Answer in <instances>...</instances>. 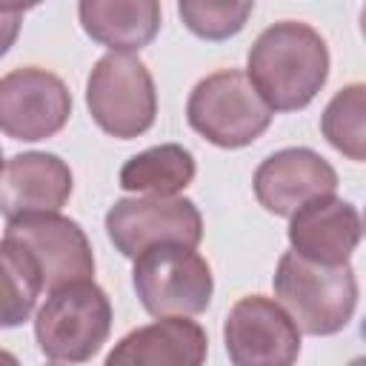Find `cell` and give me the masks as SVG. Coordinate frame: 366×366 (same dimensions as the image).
Returning a JSON list of instances; mask_svg holds the SVG:
<instances>
[{
  "label": "cell",
  "mask_w": 366,
  "mask_h": 366,
  "mask_svg": "<svg viewBox=\"0 0 366 366\" xmlns=\"http://www.w3.org/2000/svg\"><path fill=\"white\" fill-rule=\"evenodd\" d=\"M246 77L272 112L306 109L329 77V46L309 23H272L249 49Z\"/></svg>",
  "instance_id": "1"
},
{
  "label": "cell",
  "mask_w": 366,
  "mask_h": 366,
  "mask_svg": "<svg viewBox=\"0 0 366 366\" xmlns=\"http://www.w3.org/2000/svg\"><path fill=\"white\" fill-rule=\"evenodd\" d=\"M274 295L297 332L326 337L337 335L355 315L357 277L349 263L320 266L295 252L280 254L274 269Z\"/></svg>",
  "instance_id": "2"
},
{
  "label": "cell",
  "mask_w": 366,
  "mask_h": 366,
  "mask_svg": "<svg viewBox=\"0 0 366 366\" xmlns=\"http://www.w3.org/2000/svg\"><path fill=\"white\" fill-rule=\"evenodd\" d=\"M272 109L240 69H220L197 80L186 103L189 126L220 149L254 143L272 123Z\"/></svg>",
  "instance_id": "3"
},
{
  "label": "cell",
  "mask_w": 366,
  "mask_h": 366,
  "mask_svg": "<svg viewBox=\"0 0 366 366\" xmlns=\"http://www.w3.org/2000/svg\"><path fill=\"white\" fill-rule=\"evenodd\" d=\"M112 332V303L94 280L54 289L34 317V337L46 357L83 363L100 352Z\"/></svg>",
  "instance_id": "4"
},
{
  "label": "cell",
  "mask_w": 366,
  "mask_h": 366,
  "mask_svg": "<svg viewBox=\"0 0 366 366\" xmlns=\"http://www.w3.org/2000/svg\"><path fill=\"white\" fill-rule=\"evenodd\" d=\"M86 106L92 120L117 140L149 132L157 117V92L146 63L126 51L103 54L89 71Z\"/></svg>",
  "instance_id": "5"
},
{
  "label": "cell",
  "mask_w": 366,
  "mask_h": 366,
  "mask_svg": "<svg viewBox=\"0 0 366 366\" xmlns=\"http://www.w3.org/2000/svg\"><path fill=\"white\" fill-rule=\"evenodd\" d=\"M132 283L137 300L152 317H192L206 312L214 277L194 249L186 246H152L134 257Z\"/></svg>",
  "instance_id": "6"
},
{
  "label": "cell",
  "mask_w": 366,
  "mask_h": 366,
  "mask_svg": "<svg viewBox=\"0 0 366 366\" xmlns=\"http://www.w3.org/2000/svg\"><path fill=\"white\" fill-rule=\"evenodd\" d=\"M106 234L123 257L152 246L194 249L203 240V217L189 197H123L106 212Z\"/></svg>",
  "instance_id": "7"
},
{
  "label": "cell",
  "mask_w": 366,
  "mask_h": 366,
  "mask_svg": "<svg viewBox=\"0 0 366 366\" xmlns=\"http://www.w3.org/2000/svg\"><path fill=\"white\" fill-rule=\"evenodd\" d=\"M71 114L69 86L40 66L11 69L0 77V132L11 140L54 137Z\"/></svg>",
  "instance_id": "8"
},
{
  "label": "cell",
  "mask_w": 366,
  "mask_h": 366,
  "mask_svg": "<svg viewBox=\"0 0 366 366\" xmlns=\"http://www.w3.org/2000/svg\"><path fill=\"white\" fill-rule=\"evenodd\" d=\"M223 343L232 366H295L300 355L297 326L263 295H246L229 309Z\"/></svg>",
  "instance_id": "9"
},
{
  "label": "cell",
  "mask_w": 366,
  "mask_h": 366,
  "mask_svg": "<svg viewBox=\"0 0 366 366\" xmlns=\"http://www.w3.org/2000/svg\"><path fill=\"white\" fill-rule=\"evenodd\" d=\"M6 237L17 240L29 249V254L40 266V277L46 289H60L69 283L92 280L94 254L86 232L77 220L63 214H23L9 220Z\"/></svg>",
  "instance_id": "10"
},
{
  "label": "cell",
  "mask_w": 366,
  "mask_h": 366,
  "mask_svg": "<svg viewBox=\"0 0 366 366\" xmlns=\"http://www.w3.org/2000/svg\"><path fill=\"white\" fill-rule=\"evenodd\" d=\"M252 186H254L257 203L266 212L277 217H292L309 200L335 194L337 172L317 152L292 146V149H280L269 154L257 166Z\"/></svg>",
  "instance_id": "11"
},
{
  "label": "cell",
  "mask_w": 366,
  "mask_h": 366,
  "mask_svg": "<svg viewBox=\"0 0 366 366\" xmlns=\"http://www.w3.org/2000/svg\"><path fill=\"white\" fill-rule=\"evenodd\" d=\"M71 186V169L57 154H14L0 172V214L9 220L23 214H54L66 206Z\"/></svg>",
  "instance_id": "12"
},
{
  "label": "cell",
  "mask_w": 366,
  "mask_h": 366,
  "mask_svg": "<svg viewBox=\"0 0 366 366\" xmlns=\"http://www.w3.org/2000/svg\"><path fill=\"white\" fill-rule=\"evenodd\" d=\"M286 234L295 254L320 266H343L357 249L363 226L357 209L349 200L326 194L300 206L289 217Z\"/></svg>",
  "instance_id": "13"
},
{
  "label": "cell",
  "mask_w": 366,
  "mask_h": 366,
  "mask_svg": "<svg viewBox=\"0 0 366 366\" xmlns=\"http://www.w3.org/2000/svg\"><path fill=\"white\" fill-rule=\"evenodd\" d=\"M209 337L197 320L160 317L114 343L103 366H203Z\"/></svg>",
  "instance_id": "14"
},
{
  "label": "cell",
  "mask_w": 366,
  "mask_h": 366,
  "mask_svg": "<svg viewBox=\"0 0 366 366\" xmlns=\"http://www.w3.org/2000/svg\"><path fill=\"white\" fill-rule=\"evenodd\" d=\"M77 14L94 43L126 54L149 46L160 29V3L154 0H83Z\"/></svg>",
  "instance_id": "15"
},
{
  "label": "cell",
  "mask_w": 366,
  "mask_h": 366,
  "mask_svg": "<svg viewBox=\"0 0 366 366\" xmlns=\"http://www.w3.org/2000/svg\"><path fill=\"white\" fill-rule=\"evenodd\" d=\"M197 163L180 143H160L132 154L120 169V189L146 197H177L194 180Z\"/></svg>",
  "instance_id": "16"
},
{
  "label": "cell",
  "mask_w": 366,
  "mask_h": 366,
  "mask_svg": "<svg viewBox=\"0 0 366 366\" xmlns=\"http://www.w3.org/2000/svg\"><path fill=\"white\" fill-rule=\"evenodd\" d=\"M43 289L40 266L11 237L0 240V329H14L26 323L37 306Z\"/></svg>",
  "instance_id": "17"
},
{
  "label": "cell",
  "mask_w": 366,
  "mask_h": 366,
  "mask_svg": "<svg viewBox=\"0 0 366 366\" xmlns=\"http://www.w3.org/2000/svg\"><path fill=\"white\" fill-rule=\"evenodd\" d=\"M366 86L352 83L340 89L320 117L323 137L349 160L363 163L366 160Z\"/></svg>",
  "instance_id": "18"
},
{
  "label": "cell",
  "mask_w": 366,
  "mask_h": 366,
  "mask_svg": "<svg viewBox=\"0 0 366 366\" xmlns=\"http://www.w3.org/2000/svg\"><path fill=\"white\" fill-rule=\"evenodd\" d=\"M254 3L252 0H183L177 3V14L186 29L203 40H226L237 34Z\"/></svg>",
  "instance_id": "19"
},
{
  "label": "cell",
  "mask_w": 366,
  "mask_h": 366,
  "mask_svg": "<svg viewBox=\"0 0 366 366\" xmlns=\"http://www.w3.org/2000/svg\"><path fill=\"white\" fill-rule=\"evenodd\" d=\"M29 6H0V57L11 49V43L20 34V23Z\"/></svg>",
  "instance_id": "20"
},
{
  "label": "cell",
  "mask_w": 366,
  "mask_h": 366,
  "mask_svg": "<svg viewBox=\"0 0 366 366\" xmlns=\"http://www.w3.org/2000/svg\"><path fill=\"white\" fill-rule=\"evenodd\" d=\"M0 366H20V360L9 349H0Z\"/></svg>",
  "instance_id": "21"
},
{
  "label": "cell",
  "mask_w": 366,
  "mask_h": 366,
  "mask_svg": "<svg viewBox=\"0 0 366 366\" xmlns=\"http://www.w3.org/2000/svg\"><path fill=\"white\" fill-rule=\"evenodd\" d=\"M0 172H3V152H0Z\"/></svg>",
  "instance_id": "22"
}]
</instances>
